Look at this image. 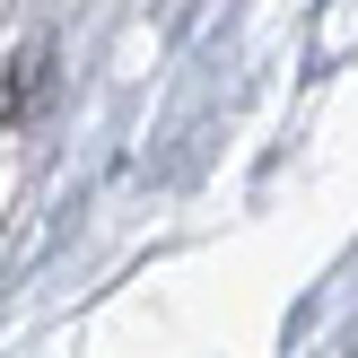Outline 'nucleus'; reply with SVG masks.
<instances>
[{"label": "nucleus", "instance_id": "obj_1", "mask_svg": "<svg viewBox=\"0 0 358 358\" xmlns=\"http://www.w3.org/2000/svg\"><path fill=\"white\" fill-rule=\"evenodd\" d=\"M44 79H52V44H27V52H17V70L0 79V122H27V105L44 96Z\"/></svg>", "mask_w": 358, "mask_h": 358}]
</instances>
